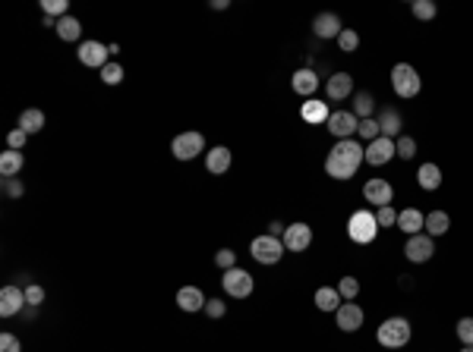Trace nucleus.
I'll use <instances>...</instances> for the list:
<instances>
[{
  "label": "nucleus",
  "mask_w": 473,
  "mask_h": 352,
  "mask_svg": "<svg viewBox=\"0 0 473 352\" xmlns=\"http://www.w3.org/2000/svg\"><path fill=\"white\" fill-rule=\"evenodd\" d=\"M391 158H398V145L395 138H376V142L366 145V164L369 167H385Z\"/></svg>",
  "instance_id": "nucleus-13"
},
{
  "label": "nucleus",
  "mask_w": 473,
  "mask_h": 352,
  "mask_svg": "<svg viewBox=\"0 0 473 352\" xmlns=\"http://www.w3.org/2000/svg\"><path fill=\"white\" fill-rule=\"evenodd\" d=\"M413 16L417 19H423V22H429V19H435V13H439V6L432 4V0H413Z\"/></svg>",
  "instance_id": "nucleus-35"
},
{
  "label": "nucleus",
  "mask_w": 473,
  "mask_h": 352,
  "mask_svg": "<svg viewBox=\"0 0 473 352\" xmlns=\"http://www.w3.org/2000/svg\"><path fill=\"white\" fill-rule=\"evenodd\" d=\"M0 352H23V343H19V336L10 334V330H4V334H0Z\"/></svg>",
  "instance_id": "nucleus-42"
},
{
  "label": "nucleus",
  "mask_w": 473,
  "mask_h": 352,
  "mask_svg": "<svg viewBox=\"0 0 473 352\" xmlns=\"http://www.w3.org/2000/svg\"><path fill=\"white\" fill-rule=\"evenodd\" d=\"M26 167V158L23 151H4L0 154V176H19V170Z\"/></svg>",
  "instance_id": "nucleus-28"
},
{
  "label": "nucleus",
  "mask_w": 473,
  "mask_h": 352,
  "mask_svg": "<svg viewBox=\"0 0 473 352\" xmlns=\"http://www.w3.org/2000/svg\"><path fill=\"white\" fill-rule=\"evenodd\" d=\"M354 114L360 120H369L376 114V98L369 92H354Z\"/></svg>",
  "instance_id": "nucleus-30"
},
{
  "label": "nucleus",
  "mask_w": 473,
  "mask_h": 352,
  "mask_svg": "<svg viewBox=\"0 0 473 352\" xmlns=\"http://www.w3.org/2000/svg\"><path fill=\"white\" fill-rule=\"evenodd\" d=\"M417 182H420V189H423V192H435V189L442 186V170H439V164H420Z\"/></svg>",
  "instance_id": "nucleus-25"
},
{
  "label": "nucleus",
  "mask_w": 473,
  "mask_h": 352,
  "mask_svg": "<svg viewBox=\"0 0 473 352\" xmlns=\"http://www.w3.org/2000/svg\"><path fill=\"white\" fill-rule=\"evenodd\" d=\"M341 32H344V26H341L338 13H319V16L312 19V35H316V38L329 41V38H338Z\"/></svg>",
  "instance_id": "nucleus-17"
},
{
  "label": "nucleus",
  "mask_w": 473,
  "mask_h": 352,
  "mask_svg": "<svg viewBox=\"0 0 473 352\" xmlns=\"http://www.w3.org/2000/svg\"><path fill=\"white\" fill-rule=\"evenodd\" d=\"M284 230H287V226H284L281 220H272V224H268V236H278V239H281Z\"/></svg>",
  "instance_id": "nucleus-46"
},
{
  "label": "nucleus",
  "mask_w": 473,
  "mask_h": 352,
  "mask_svg": "<svg viewBox=\"0 0 473 352\" xmlns=\"http://www.w3.org/2000/svg\"><path fill=\"white\" fill-rule=\"evenodd\" d=\"M391 88H395L398 98H417L420 88H423V79L410 63H395L391 66Z\"/></svg>",
  "instance_id": "nucleus-3"
},
{
  "label": "nucleus",
  "mask_w": 473,
  "mask_h": 352,
  "mask_svg": "<svg viewBox=\"0 0 473 352\" xmlns=\"http://www.w3.org/2000/svg\"><path fill=\"white\" fill-rule=\"evenodd\" d=\"M300 116H303V123H309V126H322V123H329V116H331L329 101H319V98L303 101Z\"/></svg>",
  "instance_id": "nucleus-19"
},
{
  "label": "nucleus",
  "mask_w": 473,
  "mask_h": 352,
  "mask_svg": "<svg viewBox=\"0 0 473 352\" xmlns=\"http://www.w3.org/2000/svg\"><path fill=\"white\" fill-rule=\"evenodd\" d=\"M363 198H366L373 208H385V204H391V198H395V186H391L388 180L373 176V180L363 186Z\"/></svg>",
  "instance_id": "nucleus-12"
},
{
  "label": "nucleus",
  "mask_w": 473,
  "mask_h": 352,
  "mask_svg": "<svg viewBox=\"0 0 473 352\" xmlns=\"http://www.w3.org/2000/svg\"><path fill=\"white\" fill-rule=\"evenodd\" d=\"M341 302H344V299H341V292H338V286H319L316 290V308L319 312H338L341 308Z\"/></svg>",
  "instance_id": "nucleus-24"
},
{
  "label": "nucleus",
  "mask_w": 473,
  "mask_h": 352,
  "mask_svg": "<svg viewBox=\"0 0 473 352\" xmlns=\"http://www.w3.org/2000/svg\"><path fill=\"white\" fill-rule=\"evenodd\" d=\"M171 151H174V158H177V160H193L196 154L206 151V136H202V132H196V129L180 132V136H174Z\"/></svg>",
  "instance_id": "nucleus-7"
},
{
  "label": "nucleus",
  "mask_w": 473,
  "mask_h": 352,
  "mask_svg": "<svg viewBox=\"0 0 473 352\" xmlns=\"http://www.w3.org/2000/svg\"><path fill=\"white\" fill-rule=\"evenodd\" d=\"M376 224H378V230H385V226H398V211L391 208V204L376 208Z\"/></svg>",
  "instance_id": "nucleus-37"
},
{
  "label": "nucleus",
  "mask_w": 473,
  "mask_h": 352,
  "mask_svg": "<svg viewBox=\"0 0 473 352\" xmlns=\"http://www.w3.org/2000/svg\"><path fill=\"white\" fill-rule=\"evenodd\" d=\"M57 35H60L63 41H79V35H83V22H79L76 16L57 19Z\"/></svg>",
  "instance_id": "nucleus-29"
},
{
  "label": "nucleus",
  "mask_w": 473,
  "mask_h": 352,
  "mask_svg": "<svg viewBox=\"0 0 473 352\" xmlns=\"http://www.w3.org/2000/svg\"><path fill=\"white\" fill-rule=\"evenodd\" d=\"M376 120H378V126H382L385 138H395V142L401 138V114H398L395 107H382Z\"/></svg>",
  "instance_id": "nucleus-21"
},
{
  "label": "nucleus",
  "mask_w": 473,
  "mask_h": 352,
  "mask_svg": "<svg viewBox=\"0 0 473 352\" xmlns=\"http://www.w3.org/2000/svg\"><path fill=\"white\" fill-rule=\"evenodd\" d=\"M329 132L334 138H354L356 136V129H360V116L354 114V110H331V116H329Z\"/></svg>",
  "instance_id": "nucleus-8"
},
{
  "label": "nucleus",
  "mask_w": 473,
  "mask_h": 352,
  "mask_svg": "<svg viewBox=\"0 0 473 352\" xmlns=\"http://www.w3.org/2000/svg\"><path fill=\"white\" fill-rule=\"evenodd\" d=\"M206 302L208 299L202 296L199 286H184V290H177V305L184 308V312H206Z\"/></svg>",
  "instance_id": "nucleus-22"
},
{
  "label": "nucleus",
  "mask_w": 473,
  "mask_h": 352,
  "mask_svg": "<svg viewBox=\"0 0 473 352\" xmlns=\"http://www.w3.org/2000/svg\"><path fill=\"white\" fill-rule=\"evenodd\" d=\"M224 312H228V305H224L221 302V299H208V302H206V314H208V318H224Z\"/></svg>",
  "instance_id": "nucleus-45"
},
{
  "label": "nucleus",
  "mask_w": 473,
  "mask_h": 352,
  "mask_svg": "<svg viewBox=\"0 0 473 352\" xmlns=\"http://www.w3.org/2000/svg\"><path fill=\"white\" fill-rule=\"evenodd\" d=\"M41 10H45V16H51V19L70 16V4H67V0H41Z\"/></svg>",
  "instance_id": "nucleus-33"
},
{
  "label": "nucleus",
  "mask_w": 473,
  "mask_h": 352,
  "mask_svg": "<svg viewBox=\"0 0 473 352\" xmlns=\"http://www.w3.org/2000/svg\"><path fill=\"white\" fill-rule=\"evenodd\" d=\"M98 72H101V82L105 85H120L123 82V66L117 60H111L105 70H98Z\"/></svg>",
  "instance_id": "nucleus-34"
},
{
  "label": "nucleus",
  "mask_w": 473,
  "mask_h": 352,
  "mask_svg": "<svg viewBox=\"0 0 473 352\" xmlns=\"http://www.w3.org/2000/svg\"><path fill=\"white\" fill-rule=\"evenodd\" d=\"M284 252H287V248H284V242L278 236H268V233H262V236H256V239L250 242V255L259 264H268V268H272V264H278L284 258Z\"/></svg>",
  "instance_id": "nucleus-4"
},
{
  "label": "nucleus",
  "mask_w": 473,
  "mask_h": 352,
  "mask_svg": "<svg viewBox=\"0 0 473 352\" xmlns=\"http://www.w3.org/2000/svg\"><path fill=\"white\" fill-rule=\"evenodd\" d=\"M290 88H294L297 94H303V98H312V94L319 92V72L303 66V70H297L294 76H290Z\"/></svg>",
  "instance_id": "nucleus-18"
},
{
  "label": "nucleus",
  "mask_w": 473,
  "mask_h": 352,
  "mask_svg": "<svg viewBox=\"0 0 473 352\" xmlns=\"http://www.w3.org/2000/svg\"><path fill=\"white\" fill-rule=\"evenodd\" d=\"M423 226H426L423 211H417V208L398 211V230L407 233V236H417V233H423Z\"/></svg>",
  "instance_id": "nucleus-20"
},
{
  "label": "nucleus",
  "mask_w": 473,
  "mask_h": 352,
  "mask_svg": "<svg viewBox=\"0 0 473 352\" xmlns=\"http://www.w3.org/2000/svg\"><path fill=\"white\" fill-rule=\"evenodd\" d=\"M206 170L212 176H224L230 170V148H224V145H218L206 154Z\"/></svg>",
  "instance_id": "nucleus-23"
},
{
  "label": "nucleus",
  "mask_w": 473,
  "mask_h": 352,
  "mask_svg": "<svg viewBox=\"0 0 473 352\" xmlns=\"http://www.w3.org/2000/svg\"><path fill=\"white\" fill-rule=\"evenodd\" d=\"M461 352H473V346H464V349H461Z\"/></svg>",
  "instance_id": "nucleus-48"
},
{
  "label": "nucleus",
  "mask_w": 473,
  "mask_h": 352,
  "mask_svg": "<svg viewBox=\"0 0 473 352\" xmlns=\"http://www.w3.org/2000/svg\"><path fill=\"white\" fill-rule=\"evenodd\" d=\"M338 292H341V299H344V302H354V299L360 296V280H356V277H341V280H338Z\"/></svg>",
  "instance_id": "nucleus-32"
},
{
  "label": "nucleus",
  "mask_w": 473,
  "mask_h": 352,
  "mask_svg": "<svg viewBox=\"0 0 473 352\" xmlns=\"http://www.w3.org/2000/svg\"><path fill=\"white\" fill-rule=\"evenodd\" d=\"M455 334H457V340H461L464 346H473V318H461V321H457Z\"/></svg>",
  "instance_id": "nucleus-39"
},
{
  "label": "nucleus",
  "mask_w": 473,
  "mask_h": 352,
  "mask_svg": "<svg viewBox=\"0 0 473 352\" xmlns=\"http://www.w3.org/2000/svg\"><path fill=\"white\" fill-rule=\"evenodd\" d=\"M26 138H28V132H23V129H10V136H6V145H10L13 151H23V145H26Z\"/></svg>",
  "instance_id": "nucleus-44"
},
{
  "label": "nucleus",
  "mask_w": 473,
  "mask_h": 352,
  "mask_svg": "<svg viewBox=\"0 0 473 352\" xmlns=\"http://www.w3.org/2000/svg\"><path fill=\"white\" fill-rule=\"evenodd\" d=\"M26 290H19V286H4L0 290V318H13V314H19L26 308Z\"/></svg>",
  "instance_id": "nucleus-14"
},
{
  "label": "nucleus",
  "mask_w": 473,
  "mask_h": 352,
  "mask_svg": "<svg viewBox=\"0 0 473 352\" xmlns=\"http://www.w3.org/2000/svg\"><path fill=\"white\" fill-rule=\"evenodd\" d=\"M347 233H351L354 242H360V246H366V242H373L378 236V224H376V211H354L351 214V224H347Z\"/></svg>",
  "instance_id": "nucleus-6"
},
{
  "label": "nucleus",
  "mask_w": 473,
  "mask_h": 352,
  "mask_svg": "<svg viewBox=\"0 0 473 352\" xmlns=\"http://www.w3.org/2000/svg\"><path fill=\"white\" fill-rule=\"evenodd\" d=\"M410 334H413V327L407 318H385L376 330V340L385 349H404L410 343Z\"/></svg>",
  "instance_id": "nucleus-2"
},
{
  "label": "nucleus",
  "mask_w": 473,
  "mask_h": 352,
  "mask_svg": "<svg viewBox=\"0 0 473 352\" xmlns=\"http://www.w3.org/2000/svg\"><path fill=\"white\" fill-rule=\"evenodd\" d=\"M451 230V217H448V211H429L426 214V226H423V233H429V236H445V233Z\"/></svg>",
  "instance_id": "nucleus-26"
},
{
  "label": "nucleus",
  "mask_w": 473,
  "mask_h": 352,
  "mask_svg": "<svg viewBox=\"0 0 473 352\" xmlns=\"http://www.w3.org/2000/svg\"><path fill=\"white\" fill-rule=\"evenodd\" d=\"M0 180H4V195L6 198H23V192H26L23 180H16V176H0Z\"/></svg>",
  "instance_id": "nucleus-38"
},
{
  "label": "nucleus",
  "mask_w": 473,
  "mask_h": 352,
  "mask_svg": "<svg viewBox=\"0 0 473 352\" xmlns=\"http://www.w3.org/2000/svg\"><path fill=\"white\" fill-rule=\"evenodd\" d=\"M281 242H284V248H287V252H297V255L307 252V248L312 246V226L303 224V220H297V224H290L287 230H284Z\"/></svg>",
  "instance_id": "nucleus-10"
},
{
  "label": "nucleus",
  "mask_w": 473,
  "mask_h": 352,
  "mask_svg": "<svg viewBox=\"0 0 473 352\" xmlns=\"http://www.w3.org/2000/svg\"><path fill=\"white\" fill-rule=\"evenodd\" d=\"M356 136L363 138V142H376V138H382V126H378L376 116H369V120H360V129H356Z\"/></svg>",
  "instance_id": "nucleus-31"
},
{
  "label": "nucleus",
  "mask_w": 473,
  "mask_h": 352,
  "mask_svg": "<svg viewBox=\"0 0 473 352\" xmlns=\"http://www.w3.org/2000/svg\"><path fill=\"white\" fill-rule=\"evenodd\" d=\"M398 158H401V160H410V158H417V142H413V138L410 136H401V138H398Z\"/></svg>",
  "instance_id": "nucleus-40"
},
{
  "label": "nucleus",
  "mask_w": 473,
  "mask_h": 352,
  "mask_svg": "<svg viewBox=\"0 0 473 352\" xmlns=\"http://www.w3.org/2000/svg\"><path fill=\"white\" fill-rule=\"evenodd\" d=\"M363 308L356 302H341V308L334 312V321H338V327L344 330V334H356V330L363 327Z\"/></svg>",
  "instance_id": "nucleus-15"
},
{
  "label": "nucleus",
  "mask_w": 473,
  "mask_h": 352,
  "mask_svg": "<svg viewBox=\"0 0 473 352\" xmlns=\"http://www.w3.org/2000/svg\"><path fill=\"white\" fill-rule=\"evenodd\" d=\"M26 302L32 305V308L45 305V286H38V283H28V286H26Z\"/></svg>",
  "instance_id": "nucleus-41"
},
{
  "label": "nucleus",
  "mask_w": 473,
  "mask_h": 352,
  "mask_svg": "<svg viewBox=\"0 0 473 352\" xmlns=\"http://www.w3.org/2000/svg\"><path fill=\"white\" fill-rule=\"evenodd\" d=\"M215 264H218L221 270L237 268V252H230V248H221V252H215Z\"/></svg>",
  "instance_id": "nucleus-43"
},
{
  "label": "nucleus",
  "mask_w": 473,
  "mask_h": 352,
  "mask_svg": "<svg viewBox=\"0 0 473 352\" xmlns=\"http://www.w3.org/2000/svg\"><path fill=\"white\" fill-rule=\"evenodd\" d=\"M230 0H212V10H228Z\"/></svg>",
  "instance_id": "nucleus-47"
},
{
  "label": "nucleus",
  "mask_w": 473,
  "mask_h": 352,
  "mask_svg": "<svg viewBox=\"0 0 473 352\" xmlns=\"http://www.w3.org/2000/svg\"><path fill=\"white\" fill-rule=\"evenodd\" d=\"M404 255L413 264H426L435 255V239L429 233H417V236H407L404 242Z\"/></svg>",
  "instance_id": "nucleus-9"
},
{
  "label": "nucleus",
  "mask_w": 473,
  "mask_h": 352,
  "mask_svg": "<svg viewBox=\"0 0 473 352\" xmlns=\"http://www.w3.org/2000/svg\"><path fill=\"white\" fill-rule=\"evenodd\" d=\"M325 98L329 101H347L354 98V76L351 72H334L325 82Z\"/></svg>",
  "instance_id": "nucleus-16"
},
{
  "label": "nucleus",
  "mask_w": 473,
  "mask_h": 352,
  "mask_svg": "<svg viewBox=\"0 0 473 352\" xmlns=\"http://www.w3.org/2000/svg\"><path fill=\"white\" fill-rule=\"evenodd\" d=\"M338 48L344 50V54H354V50L360 48V35H356L354 28H344V32L338 35Z\"/></svg>",
  "instance_id": "nucleus-36"
},
{
  "label": "nucleus",
  "mask_w": 473,
  "mask_h": 352,
  "mask_svg": "<svg viewBox=\"0 0 473 352\" xmlns=\"http://www.w3.org/2000/svg\"><path fill=\"white\" fill-rule=\"evenodd\" d=\"M76 54H79V63L92 66V70H105V66L111 63V50H107V44H101V41H83Z\"/></svg>",
  "instance_id": "nucleus-11"
},
{
  "label": "nucleus",
  "mask_w": 473,
  "mask_h": 352,
  "mask_svg": "<svg viewBox=\"0 0 473 352\" xmlns=\"http://www.w3.org/2000/svg\"><path fill=\"white\" fill-rule=\"evenodd\" d=\"M19 129L28 132V136L41 132V129H45V110H38V107L23 110V114H19Z\"/></svg>",
  "instance_id": "nucleus-27"
},
{
  "label": "nucleus",
  "mask_w": 473,
  "mask_h": 352,
  "mask_svg": "<svg viewBox=\"0 0 473 352\" xmlns=\"http://www.w3.org/2000/svg\"><path fill=\"white\" fill-rule=\"evenodd\" d=\"M366 160V148L356 138H341L334 148L325 154V173L331 180H351L360 170V164Z\"/></svg>",
  "instance_id": "nucleus-1"
},
{
  "label": "nucleus",
  "mask_w": 473,
  "mask_h": 352,
  "mask_svg": "<svg viewBox=\"0 0 473 352\" xmlns=\"http://www.w3.org/2000/svg\"><path fill=\"white\" fill-rule=\"evenodd\" d=\"M221 283H224V292H228L230 299H250L253 290H256V280H253L250 270L243 268H230L221 274Z\"/></svg>",
  "instance_id": "nucleus-5"
}]
</instances>
